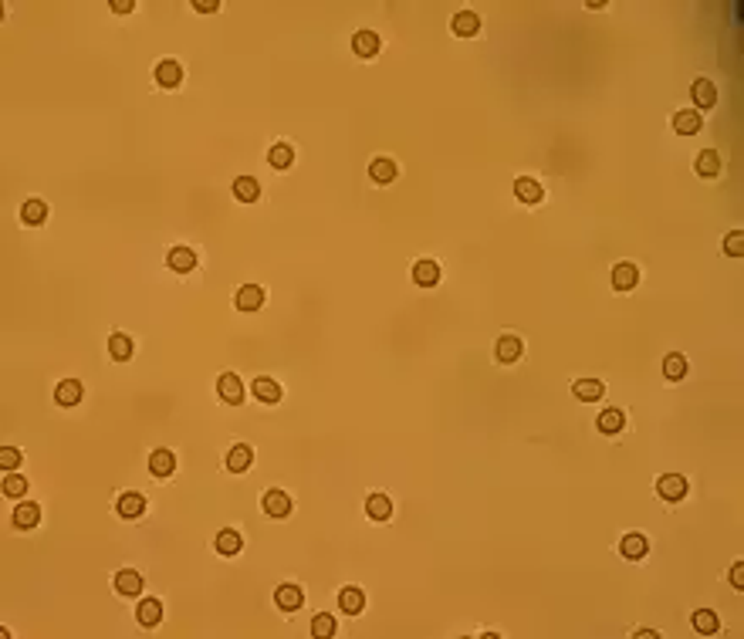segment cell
<instances>
[{"instance_id":"1","label":"cell","mask_w":744,"mask_h":639,"mask_svg":"<svg viewBox=\"0 0 744 639\" xmlns=\"http://www.w3.org/2000/svg\"><path fill=\"white\" fill-rule=\"evenodd\" d=\"M690 98H694L697 109H714V105H717V88H714V81L697 78L690 85Z\"/></svg>"},{"instance_id":"2","label":"cell","mask_w":744,"mask_h":639,"mask_svg":"<svg viewBox=\"0 0 744 639\" xmlns=\"http://www.w3.org/2000/svg\"><path fill=\"white\" fill-rule=\"evenodd\" d=\"M636 284H639V268H636V264L623 261V264L613 268V288H616V291H633Z\"/></svg>"},{"instance_id":"3","label":"cell","mask_w":744,"mask_h":639,"mask_svg":"<svg viewBox=\"0 0 744 639\" xmlns=\"http://www.w3.org/2000/svg\"><path fill=\"white\" fill-rule=\"evenodd\" d=\"M657 490H660L663 501H680L687 494V480L680 477V474H663V477L657 480Z\"/></svg>"},{"instance_id":"4","label":"cell","mask_w":744,"mask_h":639,"mask_svg":"<svg viewBox=\"0 0 744 639\" xmlns=\"http://www.w3.org/2000/svg\"><path fill=\"white\" fill-rule=\"evenodd\" d=\"M673 129H677L680 136H694V132H701V129H704V119H701V112H697V109H683V112H677V116H673Z\"/></svg>"},{"instance_id":"5","label":"cell","mask_w":744,"mask_h":639,"mask_svg":"<svg viewBox=\"0 0 744 639\" xmlns=\"http://www.w3.org/2000/svg\"><path fill=\"white\" fill-rule=\"evenodd\" d=\"M261 305H264V288L244 284V288L237 291V308H240V312H257Z\"/></svg>"},{"instance_id":"6","label":"cell","mask_w":744,"mask_h":639,"mask_svg":"<svg viewBox=\"0 0 744 639\" xmlns=\"http://www.w3.org/2000/svg\"><path fill=\"white\" fill-rule=\"evenodd\" d=\"M264 511H268L271 518H288V515H291V497H288L284 490H268V494H264Z\"/></svg>"},{"instance_id":"7","label":"cell","mask_w":744,"mask_h":639,"mask_svg":"<svg viewBox=\"0 0 744 639\" xmlns=\"http://www.w3.org/2000/svg\"><path fill=\"white\" fill-rule=\"evenodd\" d=\"M217 393H220V400L224 402H234V406L244 400V386H240V379H237L234 372H224V376H220Z\"/></svg>"},{"instance_id":"8","label":"cell","mask_w":744,"mask_h":639,"mask_svg":"<svg viewBox=\"0 0 744 639\" xmlns=\"http://www.w3.org/2000/svg\"><path fill=\"white\" fill-rule=\"evenodd\" d=\"M514 197L521 203H538L545 197V190H542V183L538 180H531V176H521L518 183H514Z\"/></svg>"},{"instance_id":"9","label":"cell","mask_w":744,"mask_h":639,"mask_svg":"<svg viewBox=\"0 0 744 639\" xmlns=\"http://www.w3.org/2000/svg\"><path fill=\"white\" fill-rule=\"evenodd\" d=\"M156 81L162 88H176L183 81V65L180 61H159L156 65Z\"/></svg>"},{"instance_id":"10","label":"cell","mask_w":744,"mask_h":639,"mask_svg":"<svg viewBox=\"0 0 744 639\" xmlns=\"http://www.w3.org/2000/svg\"><path fill=\"white\" fill-rule=\"evenodd\" d=\"M169 268H173L176 274H190L196 268V254L190 247H173V250H169Z\"/></svg>"},{"instance_id":"11","label":"cell","mask_w":744,"mask_h":639,"mask_svg":"<svg viewBox=\"0 0 744 639\" xmlns=\"http://www.w3.org/2000/svg\"><path fill=\"white\" fill-rule=\"evenodd\" d=\"M116 592H122V596H139V592H142V575L132 572V568H122L116 575Z\"/></svg>"},{"instance_id":"12","label":"cell","mask_w":744,"mask_h":639,"mask_svg":"<svg viewBox=\"0 0 744 639\" xmlns=\"http://www.w3.org/2000/svg\"><path fill=\"white\" fill-rule=\"evenodd\" d=\"M352 51L359 58H376L379 54V34H372V31H359L352 38Z\"/></svg>"},{"instance_id":"13","label":"cell","mask_w":744,"mask_h":639,"mask_svg":"<svg viewBox=\"0 0 744 639\" xmlns=\"http://www.w3.org/2000/svg\"><path fill=\"white\" fill-rule=\"evenodd\" d=\"M646 548H650V541L639 534V531H633V534H626L623 541H619V552H623V559H643L646 555Z\"/></svg>"},{"instance_id":"14","label":"cell","mask_w":744,"mask_h":639,"mask_svg":"<svg viewBox=\"0 0 744 639\" xmlns=\"http://www.w3.org/2000/svg\"><path fill=\"white\" fill-rule=\"evenodd\" d=\"M275 599H277V605H281L284 612H295V609H301L305 596H301V589H298V585H291V582H288V585H281V589L275 592Z\"/></svg>"},{"instance_id":"15","label":"cell","mask_w":744,"mask_h":639,"mask_svg":"<svg viewBox=\"0 0 744 639\" xmlns=\"http://www.w3.org/2000/svg\"><path fill=\"white\" fill-rule=\"evenodd\" d=\"M572 393H575V400H582V402H599L606 389H602L599 379H579V382L572 386Z\"/></svg>"},{"instance_id":"16","label":"cell","mask_w":744,"mask_h":639,"mask_svg":"<svg viewBox=\"0 0 744 639\" xmlns=\"http://www.w3.org/2000/svg\"><path fill=\"white\" fill-rule=\"evenodd\" d=\"M234 197L244 203H254L261 197V183L254 180V176H237L234 180Z\"/></svg>"},{"instance_id":"17","label":"cell","mask_w":744,"mask_h":639,"mask_svg":"<svg viewBox=\"0 0 744 639\" xmlns=\"http://www.w3.org/2000/svg\"><path fill=\"white\" fill-rule=\"evenodd\" d=\"M149 470H153L156 477H169V474L176 470V457H173L169 450H153V457H149Z\"/></svg>"},{"instance_id":"18","label":"cell","mask_w":744,"mask_h":639,"mask_svg":"<svg viewBox=\"0 0 744 639\" xmlns=\"http://www.w3.org/2000/svg\"><path fill=\"white\" fill-rule=\"evenodd\" d=\"M142 511H146V501H142V494H132V490H129V494H122V497H118V515H122V518H139V515H142Z\"/></svg>"},{"instance_id":"19","label":"cell","mask_w":744,"mask_h":639,"mask_svg":"<svg viewBox=\"0 0 744 639\" xmlns=\"http://www.w3.org/2000/svg\"><path fill=\"white\" fill-rule=\"evenodd\" d=\"M41 521V508L38 504H31V501H21L17 508H14V524L17 528H34Z\"/></svg>"},{"instance_id":"20","label":"cell","mask_w":744,"mask_h":639,"mask_svg":"<svg viewBox=\"0 0 744 639\" xmlns=\"http://www.w3.org/2000/svg\"><path fill=\"white\" fill-rule=\"evenodd\" d=\"M213 545H217V552H220V555H237V552L244 548V538L237 534L234 528H224V531L217 534V541H213Z\"/></svg>"},{"instance_id":"21","label":"cell","mask_w":744,"mask_h":639,"mask_svg":"<svg viewBox=\"0 0 744 639\" xmlns=\"http://www.w3.org/2000/svg\"><path fill=\"white\" fill-rule=\"evenodd\" d=\"M136 616H139V622H142L146 629H153V626H159V619H162V605H159V599H142Z\"/></svg>"},{"instance_id":"22","label":"cell","mask_w":744,"mask_h":639,"mask_svg":"<svg viewBox=\"0 0 744 639\" xmlns=\"http://www.w3.org/2000/svg\"><path fill=\"white\" fill-rule=\"evenodd\" d=\"M251 460H254V453H251V446H247V443H237V446H231V453H227V467H231L234 474L247 470V467H251Z\"/></svg>"},{"instance_id":"23","label":"cell","mask_w":744,"mask_h":639,"mask_svg":"<svg viewBox=\"0 0 744 639\" xmlns=\"http://www.w3.org/2000/svg\"><path fill=\"white\" fill-rule=\"evenodd\" d=\"M413 281H416L420 288H433V284L440 281V268H436L433 261H416V268H413Z\"/></svg>"},{"instance_id":"24","label":"cell","mask_w":744,"mask_h":639,"mask_svg":"<svg viewBox=\"0 0 744 639\" xmlns=\"http://www.w3.org/2000/svg\"><path fill=\"white\" fill-rule=\"evenodd\" d=\"M54 400L61 402V406H75V402L81 400V382L78 379H65V382H58Z\"/></svg>"},{"instance_id":"25","label":"cell","mask_w":744,"mask_h":639,"mask_svg":"<svg viewBox=\"0 0 744 639\" xmlns=\"http://www.w3.org/2000/svg\"><path fill=\"white\" fill-rule=\"evenodd\" d=\"M254 396L261 402H281V386H277L275 379L261 376V379H254Z\"/></svg>"},{"instance_id":"26","label":"cell","mask_w":744,"mask_h":639,"mask_svg":"<svg viewBox=\"0 0 744 639\" xmlns=\"http://www.w3.org/2000/svg\"><path fill=\"white\" fill-rule=\"evenodd\" d=\"M369 176L376 180V183H392L396 176H399V169H396V162L392 160H372V166H369Z\"/></svg>"},{"instance_id":"27","label":"cell","mask_w":744,"mask_h":639,"mask_svg":"<svg viewBox=\"0 0 744 639\" xmlns=\"http://www.w3.org/2000/svg\"><path fill=\"white\" fill-rule=\"evenodd\" d=\"M477 31H480V17H477V14L464 10V14L454 17V34H460V38H474Z\"/></svg>"},{"instance_id":"28","label":"cell","mask_w":744,"mask_h":639,"mask_svg":"<svg viewBox=\"0 0 744 639\" xmlns=\"http://www.w3.org/2000/svg\"><path fill=\"white\" fill-rule=\"evenodd\" d=\"M521 356V338L518 335H501L498 338V362H518Z\"/></svg>"},{"instance_id":"29","label":"cell","mask_w":744,"mask_h":639,"mask_svg":"<svg viewBox=\"0 0 744 639\" xmlns=\"http://www.w3.org/2000/svg\"><path fill=\"white\" fill-rule=\"evenodd\" d=\"M663 376L670 379V382H680L683 376H687V359L680 356V352H670L663 359Z\"/></svg>"},{"instance_id":"30","label":"cell","mask_w":744,"mask_h":639,"mask_svg":"<svg viewBox=\"0 0 744 639\" xmlns=\"http://www.w3.org/2000/svg\"><path fill=\"white\" fill-rule=\"evenodd\" d=\"M365 515H369L372 521H386L392 515L390 497H383V494H372V497L365 501Z\"/></svg>"},{"instance_id":"31","label":"cell","mask_w":744,"mask_h":639,"mask_svg":"<svg viewBox=\"0 0 744 639\" xmlns=\"http://www.w3.org/2000/svg\"><path fill=\"white\" fill-rule=\"evenodd\" d=\"M694 629L704 633V636H714V633L721 629V619H717L710 609H697V612H694Z\"/></svg>"},{"instance_id":"32","label":"cell","mask_w":744,"mask_h":639,"mask_svg":"<svg viewBox=\"0 0 744 639\" xmlns=\"http://www.w3.org/2000/svg\"><path fill=\"white\" fill-rule=\"evenodd\" d=\"M697 173H701L704 180H714V176L721 173V156H717L714 149H704V153L697 156Z\"/></svg>"},{"instance_id":"33","label":"cell","mask_w":744,"mask_h":639,"mask_svg":"<svg viewBox=\"0 0 744 639\" xmlns=\"http://www.w3.org/2000/svg\"><path fill=\"white\" fill-rule=\"evenodd\" d=\"M339 605L349 612V616H359L362 609H365V596H362V589H342V596H339Z\"/></svg>"},{"instance_id":"34","label":"cell","mask_w":744,"mask_h":639,"mask_svg":"<svg viewBox=\"0 0 744 639\" xmlns=\"http://www.w3.org/2000/svg\"><path fill=\"white\" fill-rule=\"evenodd\" d=\"M21 220H24V224H44V220H47V203L28 200L21 206Z\"/></svg>"},{"instance_id":"35","label":"cell","mask_w":744,"mask_h":639,"mask_svg":"<svg viewBox=\"0 0 744 639\" xmlns=\"http://www.w3.org/2000/svg\"><path fill=\"white\" fill-rule=\"evenodd\" d=\"M109 352H112V359L116 362H129L132 359V338L122 335V332L112 335V338H109Z\"/></svg>"},{"instance_id":"36","label":"cell","mask_w":744,"mask_h":639,"mask_svg":"<svg viewBox=\"0 0 744 639\" xmlns=\"http://www.w3.org/2000/svg\"><path fill=\"white\" fill-rule=\"evenodd\" d=\"M623 423H626V420H623V413H619V409H606V413L599 416V430H602V433H609V437H616V433L623 430Z\"/></svg>"},{"instance_id":"37","label":"cell","mask_w":744,"mask_h":639,"mask_svg":"<svg viewBox=\"0 0 744 639\" xmlns=\"http://www.w3.org/2000/svg\"><path fill=\"white\" fill-rule=\"evenodd\" d=\"M312 636L315 639L335 636V619H332L328 612H321V616H315V619H312Z\"/></svg>"},{"instance_id":"38","label":"cell","mask_w":744,"mask_h":639,"mask_svg":"<svg viewBox=\"0 0 744 639\" xmlns=\"http://www.w3.org/2000/svg\"><path fill=\"white\" fill-rule=\"evenodd\" d=\"M24 490H28V480L21 477V474H7L3 477V494L7 497H24Z\"/></svg>"},{"instance_id":"39","label":"cell","mask_w":744,"mask_h":639,"mask_svg":"<svg viewBox=\"0 0 744 639\" xmlns=\"http://www.w3.org/2000/svg\"><path fill=\"white\" fill-rule=\"evenodd\" d=\"M268 160H271V166H275V169H288V166H291V160H295V153H291V146H284V142H281V146H275V149H271V156H268Z\"/></svg>"},{"instance_id":"40","label":"cell","mask_w":744,"mask_h":639,"mask_svg":"<svg viewBox=\"0 0 744 639\" xmlns=\"http://www.w3.org/2000/svg\"><path fill=\"white\" fill-rule=\"evenodd\" d=\"M724 254H727V257H741L744 254V234L741 230H731V234L724 237Z\"/></svg>"},{"instance_id":"41","label":"cell","mask_w":744,"mask_h":639,"mask_svg":"<svg viewBox=\"0 0 744 639\" xmlns=\"http://www.w3.org/2000/svg\"><path fill=\"white\" fill-rule=\"evenodd\" d=\"M17 464H21V450H17V446H3V450H0V467H3V470H14Z\"/></svg>"},{"instance_id":"42","label":"cell","mask_w":744,"mask_h":639,"mask_svg":"<svg viewBox=\"0 0 744 639\" xmlns=\"http://www.w3.org/2000/svg\"><path fill=\"white\" fill-rule=\"evenodd\" d=\"M731 585H734V589H744V561H738V565L731 568Z\"/></svg>"},{"instance_id":"43","label":"cell","mask_w":744,"mask_h":639,"mask_svg":"<svg viewBox=\"0 0 744 639\" xmlns=\"http://www.w3.org/2000/svg\"><path fill=\"white\" fill-rule=\"evenodd\" d=\"M193 7L200 10V14H213L220 3H217V0H193Z\"/></svg>"},{"instance_id":"44","label":"cell","mask_w":744,"mask_h":639,"mask_svg":"<svg viewBox=\"0 0 744 639\" xmlns=\"http://www.w3.org/2000/svg\"><path fill=\"white\" fill-rule=\"evenodd\" d=\"M132 7H136V0H112V10H116V14H132Z\"/></svg>"}]
</instances>
